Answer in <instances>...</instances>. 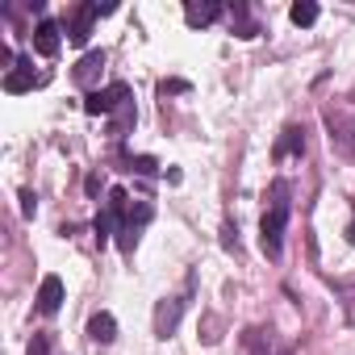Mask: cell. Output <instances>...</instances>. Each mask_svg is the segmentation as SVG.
<instances>
[{
	"label": "cell",
	"instance_id": "6da1fadb",
	"mask_svg": "<svg viewBox=\"0 0 355 355\" xmlns=\"http://www.w3.org/2000/svg\"><path fill=\"white\" fill-rule=\"evenodd\" d=\"M284 226H288V184L276 180L272 184V205L259 222V239H263V251L272 259H280V247H284Z\"/></svg>",
	"mask_w": 355,
	"mask_h": 355
},
{
	"label": "cell",
	"instance_id": "7a4b0ae2",
	"mask_svg": "<svg viewBox=\"0 0 355 355\" xmlns=\"http://www.w3.org/2000/svg\"><path fill=\"white\" fill-rule=\"evenodd\" d=\"M125 101H130V88H125L121 80H113L109 88H96V92L84 96V113H88V117H109V113H117Z\"/></svg>",
	"mask_w": 355,
	"mask_h": 355
},
{
	"label": "cell",
	"instance_id": "3957f363",
	"mask_svg": "<svg viewBox=\"0 0 355 355\" xmlns=\"http://www.w3.org/2000/svg\"><path fill=\"white\" fill-rule=\"evenodd\" d=\"M184 297H163L159 305H155V334L159 338H171L175 330H180V318H184Z\"/></svg>",
	"mask_w": 355,
	"mask_h": 355
},
{
	"label": "cell",
	"instance_id": "277c9868",
	"mask_svg": "<svg viewBox=\"0 0 355 355\" xmlns=\"http://www.w3.org/2000/svg\"><path fill=\"white\" fill-rule=\"evenodd\" d=\"M101 71H105V51H88V55L76 63L71 80H76L80 88H88V92H96V80H101Z\"/></svg>",
	"mask_w": 355,
	"mask_h": 355
},
{
	"label": "cell",
	"instance_id": "5b68a950",
	"mask_svg": "<svg viewBox=\"0 0 355 355\" xmlns=\"http://www.w3.org/2000/svg\"><path fill=\"white\" fill-rule=\"evenodd\" d=\"M59 46H63V38H59V21L42 17V21L34 26V51H38L42 59H55V55H59Z\"/></svg>",
	"mask_w": 355,
	"mask_h": 355
},
{
	"label": "cell",
	"instance_id": "8992f818",
	"mask_svg": "<svg viewBox=\"0 0 355 355\" xmlns=\"http://www.w3.org/2000/svg\"><path fill=\"white\" fill-rule=\"evenodd\" d=\"M38 84H46V76H38L26 59H17V67L5 76V92L9 96H17V92H30V88H38Z\"/></svg>",
	"mask_w": 355,
	"mask_h": 355
},
{
	"label": "cell",
	"instance_id": "52a82bcc",
	"mask_svg": "<svg viewBox=\"0 0 355 355\" xmlns=\"http://www.w3.org/2000/svg\"><path fill=\"white\" fill-rule=\"evenodd\" d=\"M59 309H63V280L59 276H42V284H38V313L55 318Z\"/></svg>",
	"mask_w": 355,
	"mask_h": 355
},
{
	"label": "cell",
	"instance_id": "ba28073f",
	"mask_svg": "<svg viewBox=\"0 0 355 355\" xmlns=\"http://www.w3.org/2000/svg\"><path fill=\"white\" fill-rule=\"evenodd\" d=\"M218 17H222V5H218V0H189V5H184V21H189L193 30L214 26Z\"/></svg>",
	"mask_w": 355,
	"mask_h": 355
},
{
	"label": "cell",
	"instance_id": "9c48e42d",
	"mask_svg": "<svg viewBox=\"0 0 355 355\" xmlns=\"http://www.w3.org/2000/svg\"><path fill=\"white\" fill-rule=\"evenodd\" d=\"M101 17V9L96 5H84L80 13H76V21H71V30H67V38H71V46H84L88 38H92V21Z\"/></svg>",
	"mask_w": 355,
	"mask_h": 355
},
{
	"label": "cell",
	"instance_id": "30bf717a",
	"mask_svg": "<svg viewBox=\"0 0 355 355\" xmlns=\"http://www.w3.org/2000/svg\"><path fill=\"white\" fill-rule=\"evenodd\" d=\"M88 338L101 343V347H109V343L117 338V322H113V313H105V309L92 313V318H88Z\"/></svg>",
	"mask_w": 355,
	"mask_h": 355
},
{
	"label": "cell",
	"instance_id": "8fae6325",
	"mask_svg": "<svg viewBox=\"0 0 355 355\" xmlns=\"http://www.w3.org/2000/svg\"><path fill=\"white\" fill-rule=\"evenodd\" d=\"M288 155H305V130L301 125H288L276 142V159H288Z\"/></svg>",
	"mask_w": 355,
	"mask_h": 355
},
{
	"label": "cell",
	"instance_id": "7c38bea8",
	"mask_svg": "<svg viewBox=\"0 0 355 355\" xmlns=\"http://www.w3.org/2000/svg\"><path fill=\"white\" fill-rule=\"evenodd\" d=\"M334 293H338V301H343L347 326H355V276H338V280H334Z\"/></svg>",
	"mask_w": 355,
	"mask_h": 355
},
{
	"label": "cell",
	"instance_id": "4fadbf2b",
	"mask_svg": "<svg viewBox=\"0 0 355 355\" xmlns=\"http://www.w3.org/2000/svg\"><path fill=\"white\" fill-rule=\"evenodd\" d=\"M230 21H234V34L239 38H255L259 34V26L247 17V5H230Z\"/></svg>",
	"mask_w": 355,
	"mask_h": 355
},
{
	"label": "cell",
	"instance_id": "5bb4252c",
	"mask_svg": "<svg viewBox=\"0 0 355 355\" xmlns=\"http://www.w3.org/2000/svg\"><path fill=\"white\" fill-rule=\"evenodd\" d=\"M288 17H293V26H313L318 21V5L313 0H297V5L288 9Z\"/></svg>",
	"mask_w": 355,
	"mask_h": 355
},
{
	"label": "cell",
	"instance_id": "9a60e30c",
	"mask_svg": "<svg viewBox=\"0 0 355 355\" xmlns=\"http://www.w3.org/2000/svg\"><path fill=\"white\" fill-rule=\"evenodd\" d=\"M134 121H138V113H134V101H125V105H121V109L113 113V134L121 138V134H125V130H130Z\"/></svg>",
	"mask_w": 355,
	"mask_h": 355
},
{
	"label": "cell",
	"instance_id": "2e32d148",
	"mask_svg": "<svg viewBox=\"0 0 355 355\" xmlns=\"http://www.w3.org/2000/svg\"><path fill=\"white\" fill-rule=\"evenodd\" d=\"M150 218H155V209H150L146 201H138V205H130V214H125V222H121V226H134V230H142Z\"/></svg>",
	"mask_w": 355,
	"mask_h": 355
},
{
	"label": "cell",
	"instance_id": "e0dca14e",
	"mask_svg": "<svg viewBox=\"0 0 355 355\" xmlns=\"http://www.w3.org/2000/svg\"><path fill=\"white\" fill-rule=\"evenodd\" d=\"M125 163H130V171H138V175H155V171H159V163H155L150 155H130Z\"/></svg>",
	"mask_w": 355,
	"mask_h": 355
},
{
	"label": "cell",
	"instance_id": "ac0fdd59",
	"mask_svg": "<svg viewBox=\"0 0 355 355\" xmlns=\"http://www.w3.org/2000/svg\"><path fill=\"white\" fill-rule=\"evenodd\" d=\"M222 247H226V251H234V255L243 251V243H239V226H234V222H226V226H222Z\"/></svg>",
	"mask_w": 355,
	"mask_h": 355
},
{
	"label": "cell",
	"instance_id": "d6986e66",
	"mask_svg": "<svg viewBox=\"0 0 355 355\" xmlns=\"http://www.w3.org/2000/svg\"><path fill=\"white\" fill-rule=\"evenodd\" d=\"M171 92H189V80H159V96H171Z\"/></svg>",
	"mask_w": 355,
	"mask_h": 355
},
{
	"label": "cell",
	"instance_id": "ffe728a7",
	"mask_svg": "<svg viewBox=\"0 0 355 355\" xmlns=\"http://www.w3.org/2000/svg\"><path fill=\"white\" fill-rule=\"evenodd\" d=\"M17 201H21V214H26V218H34V214H38V197H34L30 189H21V197H17Z\"/></svg>",
	"mask_w": 355,
	"mask_h": 355
},
{
	"label": "cell",
	"instance_id": "44dd1931",
	"mask_svg": "<svg viewBox=\"0 0 355 355\" xmlns=\"http://www.w3.org/2000/svg\"><path fill=\"white\" fill-rule=\"evenodd\" d=\"M26 355H51V338H46V334H34V343H30Z\"/></svg>",
	"mask_w": 355,
	"mask_h": 355
},
{
	"label": "cell",
	"instance_id": "7402d4cb",
	"mask_svg": "<svg viewBox=\"0 0 355 355\" xmlns=\"http://www.w3.org/2000/svg\"><path fill=\"white\" fill-rule=\"evenodd\" d=\"M347 243H355V218H351V226H347Z\"/></svg>",
	"mask_w": 355,
	"mask_h": 355
},
{
	"label": "cell",
	"instance_id": "603a6c76",
	"mask_svg": "<svg viewBox=\"0 0 355 355\" xmlns=\"http://www.w3.org/2000/svg\"><path fill=\"white\" fill-rule=\"evenodd\" d=\"M347 142H351V150H355V125H351V134H347Z\"/></svg>",
	"mask_w": 355,
	"mask_h": 355
}]
</instances>
